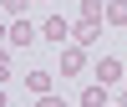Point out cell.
<instances>
[{
    "label": "cell",
    "instance_id": "cell-1",
    "mask_svg": "<svg viewBox=\"0 0 127 107\" xmlns=\"http://www.w3.org/2000/svg\"><path fill=\"white\" fill-rule=\"evenodd\" d=\"M36 36H41V31L31 26L26 15H10V26H5V46H10V51H20V46H31Z\"/></svg>",
    "mask_w": 127,
    "mask_h": 107
},
{
    "label": "cell",
    "instance_id": "cell-2",
    "mask_svg": "<svg viewBox=\"0 0 127 107\" xmlns=\"http://www.w3.org/2000/svg\"><path fill=\"white\" fill-rule=\"evenodd\" d=\"M61 77H76V71H87V46L81 41H71V46H61Z\"/></svg>",
    "mask_w": 127,
    "mask_h": 107
},
{
    "label": "cell",
    "instance_id": "cell-3",
    "mask_svg": "<svg viewBox=\"0 0 127 107\" xmlns=\"http://www.w3.org/2000/svg\"><path fill=\"white\" fill-rule=\"evenodd\" d=\"M92 71H97V82H107V87H112V82H122V77H127V66H122L117 56H102V61H97Z\"/></svg>",
    "mask_w": 127,
    "mask_h": 107
},
{
    "label": "cell",
    "instance_id": "cell-4",
    "mask_svg": "<svg viewBox=\"0 0 127 107\" xmlns=\"http://www.w3.org/2000/svg\"><path fill=\"white\" fill-rule=\"evenodd\" d=\"M41 36H46L51 46H66V41H71V26H66V20H61V15H51L46 26H41Z\"/></svg>",
    "mask_w": 127,
    "mask_h": 107
},
{
    "label": "cell",
    "instance_id": "cell-5",
    "mask_svg": "<svg viewBox=\"0 0 127 107\" xmlns=\"http://www.w3.org/2000/svg\"><path fill=\"white\" fill-rule=\"evenodd\" d=\"M51 82H56V77H51L46 66H36V71H26V87H31V97H46V92H51Z\"/></svg>",
    "mask_w": 127,
    "mask_h": 107
},
{
    "label": "cell",
    "instance_id": "cell-6",
    "mask_svg": "<svg viewBox=\"0 0 127 107\" xmlns=\"http://www.w3.org/2000/svg\"><path fill=\"white\" fill-rule=\"evenodd\" d=\"M97 36H102V20H76L71 26V41H81V46H92Z\"/></svg>",
    "mask_w": 127,
    "mask_h": 107
},
{
    "label": "cell",
    "instance_id": "cell-7",
    "mask_svg": "<svg viewBox=\"0 0 127 107\" xmlns=\"http://www.w3.org/2000/svg\"><path fill=\"white\" fill-rule=\"evenodd\" d=\"M81 107H107V82H97V87L81 92Z\"/></svg>",
    "mask_w": 127,
    "mask_h": 107
},
{
    "label": "cell",
    "instance_id": "cell-8",
    "mask_svg": "<svg viewBox=\"0 0 127 107\" xmlns=\"http://www.w3.org/2000/svg\"><path fill=\"white\" fill-rule=\"evenodd\" d=\"M81 20H107V0H81Z\"/></svg>",
    "mask_w": 127,
    "mask_h": 107
},
{
    "label": "cell",
    "instance_id": "cell-9",
    "mask_svg": "<svg viewBox=\"0 0 127 107\" xmlns=\"http://www.w3.org/2000/svg\"><path fill=\"white\" fill-rule=\"evenodd\" d=\"M107 20L112 26H127V0H107Z\"/></svg>",
    "mask_w": 127,
    "mask_h": 107
},
{
    "label": "cell",
    "instance_id": "cell-10",
    "mask_svg": "<svg viewBox=\"0 0 127 107\" xmlns=\"http://www.w3.org/2000/svg\"><path fill=\"white\" fill-rule=\"evenodd\" d=\"M26 5L31 0H5V15H26Z\"/></svg>",
    "mask_w": 127,
    "mask_h": 107
}]
</instances>
